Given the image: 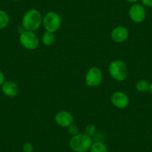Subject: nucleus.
Returning <instances> with one entry per match:
<instances>
[{
    "mask_svg": "<svg viewBox=\"0 0 152 152\" xmlns=\"http://www.w3.org/2000/svg\"><path fill=\"white\" fill-rule=\"evenodd\" d=\"M42 23V14L37 9H30L26 11L22 20V25L26 31H35L41 26Z\"/></svg>",
    "mask_w": 152,
    "mask_h": 152,
    "instance_id": "1",
    "label": "nucleus"
},
{
    "mask_svg": "<svg viewBox=\"0 0 152 152\" xmlns=\"http://www.w3.org/2000/svg\"><path fill=\"white\" fill-rule=\"evenodd\" d=\"M92 137L84 134H78L73 136L69 140V148L74 152H87L93 145Z\"/></svg>",
    "mask_w": 152,
    "mask_h": 152,
    "instance_id": "2",
    "label": "nucleus"
},
{
    "mask_svg": "<svg viewBox=\"0 0 152 152\" xmlns=\"http://www.w3.org/2000/svg\"><path fill=\"white\" fill-rule=\"evenodd\" d=\"M110 75L115 81H125L128 77V70L126 64L121 60H115L110 64L108 66Z\"/></svg>",
    "mask_w": 152,
    "mask_h": 152,
    "instance_id": "3",
    "label": "nucleus"
},
{
    "mask_svg": "<svg viewBox=\"0 0 152 152\" xmlns=\"http://www.w3.org/2000/svg\"><path fill=\"white\" fill-rule=\"evenodd\" d=\"M43 26L46 31L55 33L61 26V18L58 13L49 11L43 17Z\"/></svg>",
    "mask_w": 152,
    "mask_h": 152,
    "instance_id": "4",
    "label": "nucleus"
},
{
    "mask_svg": "<svg viewBox=\"0 0 152 152\" xmlns=\"http://www.w3.org/2000/svg\"><path fill=\"white\" fill-rule=\"evenodd\" d=\"M20 44L26 49L34 50L39 46L40 40L34 31H23L20 35Z\"/></svg>",
    "mask_w": 152,
    "mask_h": 152,
    "instance_id": "5",
    "label": "nucleus"
},
{
    "mask_svg": "<svg viewBox=\"0 0 152 152\" xmlns=\"http://www.w3.org/2000/svg\"><path fill=\"white\" fill-rule=\"evenodd\" d=\"M102 79H103V74L102 70L99 67H91L86 73L85 83L88 87H99L102 84Z\"/></svg>",
    "mask_w": 152,
    "mask_h": 152,
    "instance_id": "6",
    "label": "nucleus"
},
{
    "mask_svg": "<svg viewBox=\"0 0 152 152\" xmlns=\"http://www.w3.org/2000/svg\"><path fill=\"white\" fill-rule=\"evenodd\" d=\"M130 19L135 23H142L146 17V11L145 7L142 4H133L129 8Z\"/></svg>",
    "mask_w": 152,
    "mask_h": 152,
    "instance_id": "7",
    "label": "nucleus"
},
{
    "mask_svg": "<svg viewBox=\"0 0 152 152\" xmlns=\"http://www.w3.org/2000/svg\"><path fill=\"white\" fill-rule=\"evenodd\" d=\"M110 101L113 105L119 109L126 108L130 104L129 97L122 91H116L113 93L110 97Z\"/></svg>",
    "mask_w": 152,
    "mask_h": 152,
    "instance_id": "8",
    "label": "nucleus"
},
{
    "mask_svg": "<svg viewBox=\"0 0 152 152\" xmlns=\"http://www.w3.org/2000/svg\"><path fill=\"white\" fill-rule=\"evenodd\" d=\"M55 120L57 125L59 126L68 128L72 124H73L74 118L72 114L69 111L61 110L57 113L55 116Z\"/></svg>",
    "mask_w": 152,
    "mask_h": 152,
    "instance_id": "9",
    "label": "nucleus"
},
{
    "mask_svg": "<svg viewBox=\"0 0 152 152\" xmlns=\"http://www.w3.org/2000/svg\"><path fill=\"white\" fill-rule=\"evenodd\" d=\"M128 37H129V31L125 26H117L114 28L111 32V38L115 43H123L128 39Z\"/></svg>",
    "mask_w": 152,
    "mask_h": 152,
    "instance_id": "10",
    "label": "nucleus"
},
{
    "mask_svg": "<svg viewBox=\"0 0 152 152\" xmlns=\"http://www.w3.org/2000/svg\"><path fill=\"white\" fill-rule=\"evenodd\" d=\"M2 91L8 97H15L19 94V87L13 81H7L2 85Z\"/></svg>",
    "mask_w": 152,
    "mask_h": 152,
    "instance_id": "11",
    "label": "nucleus"
},
{
    "mask_svg": "<svg viewBox=\"0 0 152 152\" xmlns=\"http://www.w3.org/2000/svg\"><path fill=\"white\" fill-rule=\"evenodd\" d=\"M90 152H108L106 145L102 141H96L93 143Z\"/></svg>",
    "mask_w": 152,
    "mask_h": 152,
    "instance_id": "12",
    "label": "nucleus"
},
{
    "mask_svg": "<svg viewBox=\"0 0 152 152\" xmlns=\"http://www.w3.org/2000/svg\"><path fill=\"white\" fill-rule=\"evenodd\" d=\"M55 36L54 33L49 31H46L42 37V42L46 46H50L55 43Z\"/></svg>",
    "mask_w": 152,
    "mask_h": 152,
    "instance_id": "13",
    "label": "nucleus"
},
{
    "mask_svg": "<svg viewBox=\"0 0 152 152\" xmlns=\"http://www.w3.org/2000/svg\"><path fill=\"white\" fill-rule=\"evenodd\" d=\"M135 88L137 91L140 92V93H146V92L149 91L150 84L146 80H139L137 82V84H136Z\"/></svg>",
    "mask_w": 152,
    "mask_h": 152,
    "instance_id": "14",
    "label": "nucleus"
},
{
    "mask_svg": "<svg viewBox=\"0 0 152 152\" xmlns=\"http://www.w3.org/2000/svg\"><path fill=\"white\" fill-rule=\"evenodd\" d=\"M10 17L5 11L0 10V30L5 29L9 25Z\"/></svg>",
    "mask_w": 152,
    "mask_h": 152,
    "instance_id": "15",
    "label": "nucleus"
},
{
    "mask_svg": "<svg viewBox=\"0 0 152 152\" xmlns=\"http://www.w3.org/2000/svg\"><path fill=\"white\" fill-rule=\"evenodd\" d=\"M78 131H79V130H78V126L75 125H74V124H72L70 126L68 127L69 134L70 135L72 136V137L73 136L77 135L78 134H79V133H78Z\"/></svg>",
    "mask_w": 152,
    "mask_h": 152,
    "instance_id": "16",
    "label": "nucleus"
},
{
    "mask_svg": "<svg viewBox=\"0 0 152 152\" xmlns=\"http://www.w3.org/2000/svg\"><path fill=\"white\" fill-rule=\"evenodd\" d=\"M96 133V127L93 125H88L85 128V134H87V135L93 136Z\"/></svg>",
    "mask_w": 152,
    "mask_h": 152,
    "instance_id": "17",
    "label": "nucleus"
},
{
    "mask_svg": "<svg viewBox=\"0 0 152 152\" xmlns=\"http://www.w3.org/2000/svg\"><path fill=\"white\" fill-rule=\"evenodd\" d=\"M23 150L24 152H33L34 146L31 143L26 142L23 145Z\"/></svg>",
    "mask_w": 152,
    "mask_h": 152,
    "instance_id": "18",
    "label": "nucleus"
},
{
    "mask_svg": "<svg viewBox=\"0 0 152 152\" xmlns=\"http://www.w3.org/2000/svg\"><path fill=\"white\" fill-rule=\"evenodd\" d=\"M142 5L147 8H152V0H140Z\"/></svg>",
    "mask_w": 152,
    "mask_h": 152,
    "instance_id": "19",
    "label": "nucleus"
},
{
    "mask_svg": "<svg viewBox=\"0 0 152 152\" xmlns=\"http://www.w3.org/2000/svg\"><path fill=\"white\" fill-rule=\"evenodd\" d=\"M5 81V75L0 70V87H2V85Z\"/></svg>",
    "mask_w": 152,
    "mask_h": 152,
    "instance_id": "20",
    "label": "nucleus"
},
{
    "mask_svg": "<svg viewBox=\"0 0 152 152\" xmlns=\"http://www.w3.org/2000/svg\"><path fill=\"white\" fill-rule=\"evenodd\" d=\"M126 2H129V3H131V4H135L137 3V2H138L139 0H125Z\"/></svg>",
    "mask_w": 152,
    "mask_h": 152,
    "instance_id": "21",
    "label": "nucleus"
},
{
    "mask_svg": "<svg viewBox=\"0 0 152 152\" xmlns=\"http://www.w3.org/2000/svg\"><path fill=\"white\" fill-rule=\"evenodd\" d=\"M149 92L152 95V82L150 84V88H149Z\"/></svg>",
    "mask_w": 152,
    "mask_h": 152,
    "instance_id": "22",
    "label": "nucleus"
},
{
    "mask_svg": "<svg viewBox=\"0 0 152 152\" xmlns=\"http://www.w3.org/2000/svg\"><path fill=\"white\" fill-rule=\"evenodd\" d=\"M11 1H13V2H19L20 0H11Z\"/></svg>",
    "mask_w": 152,
    "mask_h": 152,
    "instance_id": "23",
    "label": "nucleus"
},
{
    "mask_svg": "<svg viewBox=\"0 0 152 152\" xmlns=\"http://www.w3.org/2000/svg\"><path fill=\"white\" fill-rule=\"evenodd\" d=\"M33 152H36V151H33Z\"/></svg>",
    "mask_w": 152,
    "mask_h": 152,
    "instance_id": "24",
    "label": "nucleus"
}]
</instances>
